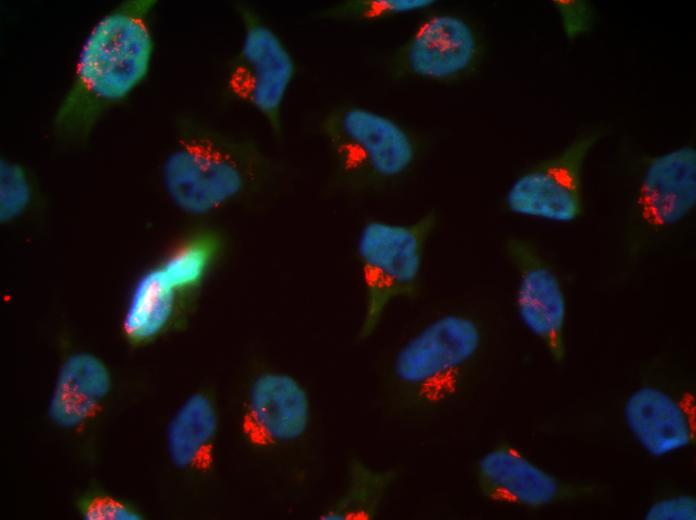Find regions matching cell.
I'll use <instances>...</instances> for the list:
<instances>
[{"label":"cell","mask_w":696,"mask_h":520,"mask_svg":"<svg viewBox=\"0 0 696 520\" xmlns=\"http://www.w3.org/2000/svg\"><path fill=\"white\" fill-rule=\"evenodd\" d=\"M488 323L472 305L445 301L418 317L384 357L377 402L385 417L424 425L449 417L485 360Z\"/></svg>","instance_id":"cell-1"},{"label":"cell","mask_w":696,"mask_h":520,"mask_svg":"<svg viewBox=\"0 0 696 520\" xmlns=\"http://www.w3.org/2000/svg\"><path fill=\"white\" fill-rule=\"evenodd\" d=\"M235 395V436L247 464L278 488L301 492L316 464L311 394L294 374L265 363L244 373Z\"/></svg>","instance_id":"cell-2"},{"label":"cell","mask_w":696,"mask_h":520,"mask_svg":"<svg viewBox=\"0 0 696 520\" xmlns=\"http://www.w3.org/2000/svg\"><path fill=\"white\" fill-rule=\"evenodd\" d=\"M156 3L123 1L90 29L54 115V132L61 139L84 140L147 78L155 50L151 15Z\"/></svg>","instance_id":"cell-3"},{"label":"cell","mask_w":696,"mask_h":520,"mask_svg":"<svg viewBox=\"0 0 696 520\" xmlns=\"http://www.w3.org/2000/svg\"><path fill=\"white\" fill-rule=\"evenodd\" d=\"M282 175V165L253 138L193 118L178 123L160 170L169 201L192 217L264 196Z\"/></svg>","instance_id":"cell-4"},{"label":"cell","mask_w":696,"mask_h":520,"mask_svg":"<svg viewBox=\"0 0 696 520\" xmlns=\"http://www.w3.org/2000/svg\"><path fill=\"white\" fill-rule=\"evenodd\" d=\"M317 130L329 155L328 193L361 197L405 183L423 162L431 139L369 107L343 102L326 110Z\"/></svg>","instance_id":"cell-5"},{"label":"cell","mask_w":696,"mask_h":520,"mask_svg":"<svg viewBox=\"0 0 696 520\" xmlns=\"http://www.w3.org/2000/svg\"><path fill=\"white\" fill-rule=\"evenodd\" d=\"M617 275L632 276L691 225L696 211V148L631 153L624 162Z\"/></svg>","instance_id":"cell-6"},{"label":"cell","mask_w":696,"mask_h":520,"mask_svg":"<svg viewBox=\"0 0 696 520\" xmlns=\"http://www.w3.org/2000/svg\"><path fill=\"white\" fill-rule=\"evenodd\" d=\"M437 224L433 208L410 223L372 218L362 224L356 239L364 292L359 340L375 333L392 302L418 297L426 246Z\"/></svg>","instance_id":"cell-7"},{"label":"cell","mask_w":696,"mask_h":520,"mask_svg":"<svg viewBox=\"0 0 696 520\" xmlns=\"http://www.w3.org/2000/svg\"><path fill=\"white\" fill-rule=\"evenodd\" d=\"M485 41L467 16L432 8L383 60L393 81L425 80L443 84L462 82L482 65Z\"/></svg>","instance_id":"cell-8"},{"label":"cell","mask_w":696,"mask_h":520,"mask_svg":"<svg viewBox=\"0 0 696 520\" xmlns=\"http://www.w3.org/2000/svg\"><path fill=\"white\" fill-rule=\"evenodd\" d=\"M607 133L603 124L586 126L555 154L523 168L504 193L505 210L561 225L581 219L585 213V163Z\"/></svg>","instance_id":"cell-9"},{"label":"cell","mask_w":696,"mask_h":520,"mask_svg":"<svg viewBox=\"0 0 696 520\" xmlns=\"http://www.w3.org/2000/svg\"><path fill=\"white\" fill-rule=\"evenodd\" d=\"M242 39L225 75L230 98L258 113L273 135L283 133V107L296 75L295 59L262 15L249 4H237Z\"/></svg>","instance_id":"cell-10"},{"label":"cell","mask_w":696,"mask_h":520,"mask_svg":"<svg viewBox=\"0 0 696 520\" xmlns=\"http://www.w3.org/2000/svg\"><path fill=\"white\" fill-rule=\"evenodd\" d=\"M516 276L515 308L524 328L555 363L566 356L567 297L561 273L533 239L513 235L503 244Z\"/></svg>","instance_id":"cell-11"},{"label":"cell","mask_w":696,"mask_h":520,"mask_svg":"<svg viewBox=\"0 0 696 520\" xmlns=\"http://www.w3.org/2000/svg\"><path fill=\"white\" fill-rule=\"evenodd\" d=\"M475 479L485 498L521 507L547 506L562 493L554 475L510 445H499L484 453L477 461Z\"/></svg>","instance_id":"cell-12"},{"label":"cell","mask_w":696,"mask_h":520,"mask_svg":"<svg viewBox=\"0 0 696 520\" xmlns=\"http://www.w3.org/2000/svg\"><path fill=\"white\" fill-rule=\"evenodd\" d=\"M625 424L642 449L653 457H664L692 444V422L684 406L655 386H642L626 399Z\"/></svg>","instance_id":"cell-13"},{"label":"cell","mask_w":696,"mask_h":520,"mask_svg":"<svg viewBox=\"0 0 696 520\" xmlns=\"http://www.w3.org/2000/svg\"><path fill=\"white\" fill-rule=\"evenodd\" d=\"M220 418L215 398L208 391L187 396L171 416L165 435L171 465L189 476L211 472L215 463Z\"/></svg>","instance_id":"cell-14"},{"label":"cell","mask_w":696,"mask_h":520,"mask_svg":"<svg viewBox=\"0 0 696 520\" xmlns=\"http://www.w3.org/2000/svg\"><path fill=\"white\" fill-rule=\"evenodd\" d=\"M110 389V372L99 357L73 353L59 368L48 415L61 428H76L90 419Z\"/></svg>","instance_id":"cell-15"},{"label":"cell","mask_w":696,"mask_h":520,"mask_svg":"<svg viewBox=\"0 0 696 520\" xmlns=\"http://www.w3.org/2000/svg\"><path fill=\"white\" fill-rule=\"evenodd\" d=\"M182 291L157 262L132 285L122 326L128 339L143 343L166 332L193 298Z\"/></svg>","instance_id":"cell-16"},{"label":"cell","mask_w":696,"mask_h":520,"mask_svg":"<svg viewBox=\"0 0 696 520\" xmlns=\"http://www.w3.org/2000/svg\"><path fill=\"white\" fill-rule=\"evenodd\" d=\"M399 478L395 468H375L352 455L346 464L342 491L318 514L320 520H370L376 518Z\"/></svg>","instance_id":"cell-17"},{"label":"cell","mask_w":696,"mask_h":520,"mask_svg":"<svg viewBox=\"0 0 696 520\" xmlns=\"http://www.w3.org/2000/svg\"><path fill=\"white\" fill-rule=\"evenodd\" d=\"M435 0H345L317 13L322 20L372 23L434 8Z\"/></svg>","instance_id":"cell-18"},{"label":"cell","mask_w":696,"mask_h":520,"mask_svg":"<svg viewBox=\"0 0 696 520\" xmlns=\"http://www.w3.org/2000/svg\"><path fill=\"white\" fill-rule=\"evenodd\" d=\"M33 199V187L25 168L2 159L0 164V219L4 223L20 218Z\"/></svg>","instance_id":"cell-19"},{"label":"cell","mask_w":696,"mask_h":520,"mask_svg":"<svg viewBox=\"0 0 696 520\" xmlns=\"http://www.w3.org/2000/svg\"><path fill=\"white\" fill-rule=\"evenodd\" d=\"M565 38L573 42L590 32L596 25L597 13L587 0H553Z\"/></svg>","instance_id":"cell-20"},{"label":"cell","mask_w":696,"mask_h":520,"mask_svg":"<svg viewBox=\"0 0 696 520\" xmlns=\"http://www.w3.org/2000/svg\"><path fill=\"white\" fill-rule=\"evenodd\" d=\"M87 520H138L141 515L126 503L107 495L85 497L79 504Z\"/></svg>","instance_id":"cell-21"},{"label":"cell","mask_w":696,"mask_h":520,"mask_svg":"<svg viewBox=\"0 0 696 520\" xmlns=\"http://www.w3.org/2000/svg\"><path fill=\"white\" fill-rule=\"evenodd\" d=\"M648 520H695L696 500L691 495H675L652 503L645 513Z\"/></svg>","instance_id":"cell-22"}]
</instances>
